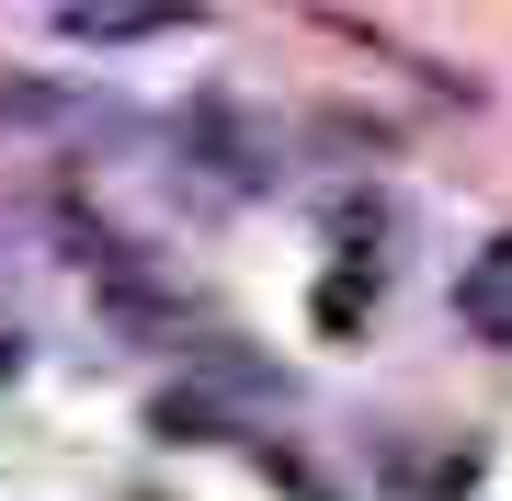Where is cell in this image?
<instances>
[{
    "label": "cell",
    "instance_id": "6da1fadb",
    "mask_svg": "<svg viewBox=\"0 0 512 501\" xmlns=\"http://www.w3.org/2000/svg\"><path fill=\"white\" fill-rule=\"evenodd\" d=\"M183 23H205V0H57L69 46H148V35H183Z\"/></svg>",
    "mask_w": 512,
    "mask_h": 501
},
{
    "label": "cell",
    "instance_id": "7a4b0ae2",
    "mask_svg": "<svg viewBox=\"0 0 512 501\" xmlns=\"http://www.w3.org/2000/svg\"><path fill=\"white\" fill-rule=\"evenodd\" d=\"M183 137L205 149V171H217V183H239V194H251V183H274V160H262L251 137H239V114H228V92H205V103L183 114Z\"/></svg>",
    "mask_w": 512,
    "mask_h": 501
},
{
    "label": "cell",
    "instance_id": "3957f363",
    "mask_svg": "<svg viewBox=\"0 0 512 501\" xmlns=\"http://www.w3.org/2000/svg\"><path fill=\"white\" fill-rule=\"evenodd\" d=\"M456 319H467V331H490V342H512V228L456 274Z\"/></svg>",
    "mask_w": 512,
    "mask_h": 501
},
{
    "label": "cell",
    "instance_id": "277c9868",
    "mask_svg": "<svg viewBox=\"0 0 512 501\" xmlns=\"http://www.w3.org/2000/svg\"><path fill=\"white\" fill-rule=\"evenodd\" d=\"M69 80H35V69H0V126H69Z\"/></svg>",
    "mask_w": 512,
    "mask_h": 501
},
{
    "label": "cell",
    "instance_id": "5b68a950",
    "mask_svg": "<svg viewBox=\"0 0 512 501\" xmlns=\"http://www.w3.org/2000/svg\"><path fill=\"white\" fill-rule=\"evenodd\" d=\"M387 479L421 490V501H456V490L478 479V445H456V456H387Z\"/></svg>",
    "mask_w": 512,
    "mask_h": 501
},
{
    "label": "cell",
    "instance_id": "8992f818",
    "mask_svg": "<svg viewBox=\"0 0 512 501\" xmlns=\"http://www.w3.org/2000/svg\"><path fill=\"white\" fill-rule=\"evenodd\" d=\"M365 308H376V274H365V262L319 285V331H365Z\"/></svg>",
    "mask_w": 512,
    "mask_h": 501
},
{
    "label": "cell",
    "instance_id": "52a82bcc",
    "mask_svg": "<svg viewBox=\"0 0 512 501\" xmlns=\"http://www.w3.org/2000/svg\"><path fill=\"white\" fill-rule=\"evenodd\" d=\"M0 376H12V331H0Z\"/></svg>",
    "mask_w": 512,
    "mask_h": 501
}]
</instances>
